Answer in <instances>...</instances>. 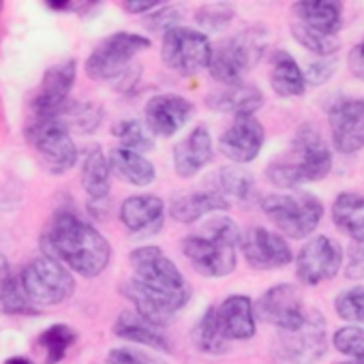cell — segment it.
<instances>
[{
  "mask_svg": "<svg viewBox=\"0 0 364 364\" xmlns=\"http://www.w3.org/2000/svg\"><path fill=\"white\" fill-rule=\"evenodd\" d=\"M112 135L120 141V148H127V150H133V152H148L152 150L154 146V135L148 131V127L135 118H124V120H118L114 127H112Z\"/></svg>",
  "mask_w": 364,
  "mask_h": 364,
  "instance_id": "e575fe53",
  "label": "cell"
},
{
  "mask_svg": "<svg viewBox=\"0 0 364 364\" xmlns=\"http://www.w3.org/2000/svg\"><path fill=\"white\" fill-rule=\"evenodd\" d=\"M161 5L163 3H159V0H124V3H120V9L131 16H148L156 11Z\"/></svg>",
  "mask_w": 364,
  "mask_h": 364,
  "instance_id": "f6af8a7d",
  "label": "cell"
},
{
  "mask_svg": "<svg viewBox=\"0 0 364 364\" xmlns=\"http://www.w3.org/2000/svg\"><path fill=\"white\" fill-rule=\"evenodd\" d=\"M206 105L221 114H232L234 118L240 116H255V112L264 105V92L253 84H234L225 86L223 90L213 92L206 99Z\"/></svg>",
  "mask_w": 364,
  "mask_h": 364,
  "instance_id": "d4e9b609",
  "label": "cell"
},
{
  "mask_svg": "<svg viewBox=\"0 0 364 364\" xmlns=\"http://www.w3.org/2000/svg\"><path fill=\"white\" fill-rule=\"evenodd\" d=\"M0 9H3V0H0Z\"/></svg>",
  "mask_w": 364,
  "mask_h": 364,
  "instance_id": "f907efd6",
  "label": "cell"
},
{
  "mask_svg": "<svg viewBox=\"0 0 364 364\" xmlns=\"http://www.w3.org/2000/svg\"><path fill=\"white\" fill-rule=\"evenodd\" d=\"M341 364H355V362H341Z\"/></svg>",
  "mask_w": 364,
  "mask_h": 364,
  "instance_id": "681fc988",
  "label": "cell"
},
{
  "mask_svg": "<svg viewBox=\"0 0 364 364\" xmlns=\"http://www.w3.org/2000/svg\"><path fill=\"white\" fill-rule=\"evenodd\" d=\"M332 345L338 353L349 358L364 355V328L362 326H343L332 334Z\"/></svg>",
  "mask_w": 364,
  "mask_h": 364,
  "instance_id": "f35d334b",
  "label": "cell"
},
{
  "mask_svg": "<svg viewBox=\"0 0 364 364\" xmlns=\"http://www.w3.org/2000/svg\"><path fill=\"white\" fill-rule=\"evenodd\" d=\"M240 249L247 264L255 270H279L294 262L287 238L262 225H253L242 234Z\"/></svg>",
  "mask_w": 364,
  "mask_h": 364,
  "instance_id": "9a60e30c",
  "label": "cell"
},
{
  "mask_svg": "<svg viewBox=\"0 0 364 364\" xmlns=\"http://www.w3.org/2000/svg\"><path fill=\"white\" fill-rule=\"evenodd\" d=\"M332 146L341 154H353L364 148V99L341 97L328 109Z\"/></svg>",
  "mask_w": 364,
  "mask_h": 364,
  "instance_id": "5bb4252c",
  "label": "cell"
},
{
  "mask_svg": "<svg viewBox=\"0 0 364 364\" xmlns=\"http://www.w3.org/2000/svg\"><path fill=\"white\" fill-rule=\"evenodd\" d=\"M332 223L351 240H364V196L345 191L330 206Z\"/></svg>",
  "mask_w": 364,
  "mask_h": 364,
  "instance_id": "f1b7e54d",
  "label": "cell"
},
{
  "mask_svg": "<svg viewBox=\"0 0 364 364\" xmlns=\"http://www.w3.org/2000/svg\"><path fill=\"white\" fill-rule=\"evenodd\" d=\"M334 311L341 319L364 326V285H353L334 298Z\"/></svg>",
  "mask_w": 364,
  "mask_h": 364,
  "instance_id": "74e56055",
  "label": "cell"
},
{
  "mask_svg": "<svg viewBox=\"0 0 364 364\" xmlns=\"http://www.w3.org/2000/svg\"><path fill=\"white\" fill-rule=\"evenodd\" d=\"M180 20H182V14H180V9L178 7H173V5H169V3H163L156 11H152V14H148L146 16V20H144V26L148 28V31H152V33H167V31H171V28H176V26H180Z\"/></svg>",
  "mask_w": 364,
  "mask_h": 364,
  "instance_id": "ab89813d",
  "label": "cell"
},
{
  "mask_svg": "<svg viewBox=\"0 0 364 364\" xmlns=\"http://www.w3.org/2000/svg\"><path fill=\"white\" fill-rule=\"evenodd\" d=\"M107 364H167L154 353L133 347H114L107 353Z\"/></svg>",
  "mask_w": 364,
  "mask_h": 364,
  "instance_id": "60d3db41",
  "label": "cell"
},
{
  "mask_svg": "<svg viewBox=\"0 0 364 364\" xmlns=\"http://www.w3.org/2000/svg\"><path fill=\"white\" fill-rule=\"evenodd\" d=\"M225 210H230V200H225L217 191L182 193L173 198L169 204V217L182 225H193L213 213H225Z\"/></svg>",
  "mask_w": 364,
  "mask_h": 364,
  "instance_id": "cb8c5ba5",
  "label": "cell"
},
{
  "mask_svg": "<svg viewBox=\"0 0 364 364\" xmlns=\"http://www.w3.org/2000/svg\"><path fill=\"white\" fill-rule=\"evenodd\" d=\"M165 202L159 196H131L120 204L118 217L131 236H154L165 223Z\"/></svg>",
  "mask_w": 364,
  "mask_h": 364,
  "instance_id": "44dd1931",
  "label": "cell"
},
{
  "mask_svg": "<svg viewBox=\"0 0 364 364\" xmlns=\"http://www.w3.org/2000/svg\"><path fill=\"white\" fill-rule=\"evenodd\" d=\"M213 156H215L213 135L206 124H198L191 129V133H187L173 146L171 150L173 171L178 178L185 180L196 178L200 171H204L210 165Z\"/></svg>",
  "mask_w": 364,
  "mask_h": 364,
  "instance_id": "ffe728a7",
  "label": "cell"
},
{
  "mask_svg": "<svg viewBox=\"0 0 364 364\" xmlns=\"http://www.w3.org/2000/svg\"><path fill=\"white\" fill-rule=\"evenodd\" d=\"M332 169V150L313 124H302L289 148L266 167L270 185L283 191H298L309 182L323 180Z\"/></svg>",
  "mask_w": 364,
  "mask_h": 364,
  "instance_id": "3957f363",
  "label": "cell"
},
{
  "mask_svg": "<svg viewBox=\"0 0 364 364\" xmlns=\"http://www.w3.org/2000/svg\"><path fill=\"white\" fill-rule=\"evenodd\" d=\"M193 345L198 347V351L202 353H210V355H221L230 349V341L223 336L219 319H217V306H208L200 321L193 328Z\"/></svg>",
  "mask_w": 364,
  "mask_h": 364,
  "instance_id": "d6a6232c",
  "label": "cell"
},
{
  "mask_svg": "<svg viewBox=\"0 0 364 364\" xmlns=\"http://www.w3.org/2000/svg\"><path fill=\"white\" fill-rule=\"evenodd\" d=\"M56 120H60L71 133H80V135H88L95 133L103 118L105 112L99 103L95 101H84V99H69L58 112L52 114Z\"/></svg>",
  "mask_w": 364,
  "mask_h": 364,
  "instance_id": "f546056e",
  "label": "cell"
},
{
  "mask_svg": "<svg viewBox=\"0 0 364 364\" xmlns=\"http://www.w3.org/2000/svg\"><path fill=\"white\" fill-rule=\"evenodd\" d=\"M268 43L270 35L264 26H249L213 50L208 73L225 86L242 84V77L264 58Z\"/></svg>",
  "mask_w": 364,
  "mask_h": 364,
  "instance_id": "5b68a950",
  "label": "cell"
},
{
  "mask_svg": "<svg viewBox=\"0 0 364 364\" xmlns=\"http://www.w3.org/2000/svg\"><path fill=\"white\" fill-rule=\"evenodd\" d=\"M41 251L84 279L99 277L112 259L107 238L75 210L65 208L54 215L41 236Z\"/></svg>",
  "mask_w": 364,
  "mask_h": 364,
  "instance_id": "7a4b0ae2",
  "label": "cell"
},
{
  "mask_svg": "<svg viewBox=\"0 0 364 364\" xmlns=\"http://www.w3.org/2000/svg\"><path fill=\"white\" fill-rule=\"evenodd\" d=\"M343 259H345V251L334 238L313 236L300 247L294 259L296 277L302 285L315 287L323 281L334 279L343 268Z\"/></svg>",
  "mask_w": 364,
  "mask_h": 364,
  "instance_id": "7c38bea8",
  "label": "cell"
},
{
  "mask_svg": "<svg viewBox=\"0 0 364 364\" xmlns=\"http://www.w3.org/2000/svg\"><path fill=\"white\" fill-rule=\"evenodd\" d=\"M114 334L118 338L129 341V343L144 345V347H150V349H156V351H163V353H171L173 351L167 334L163 332V328L152 323V321H148V319H144L135 311H122L116 317Z\"/></svg>",
  "mask_w": 364,
  "mask_h": 364,
  "instance_id": "603a6c76",
  "label": "cell"
},
{
  "mask_svg": "<svg viewBox=\"0 0 364 364\" xmlns=\"http://www.w3.org/2000/svg\"><path fill=\"white\" fill-rule=\"evenodd\" d=\"M5 364H35V362H31V360L24 358V355H11V358L5 360Z\"/></svg>",
  "mask_w": 364,
  "mask_h": 364,
  "instance_id": "7dc6e473",
  "label": "cell"
},
{
  "mask_svg": "<svg viewBox=\"0 0 364 364\" xmlns=\"http://www.w3.org/2000/svg\"><path fill=\"white\" fill-rule=\"evenodd\" d=\"M309 309L304 306L302 291L294 283H279L266 289L255 302V317L279 330H294L302 326Z\"/></svg>",
  "mask_w": 364,
  "mask_h": 364,
  "instance_id": "4fadbf2b",
  "label": "cell"
},
{
  "mask_svg": "<svg viewBox=\"0 0 364 364\" xmlns=\"http://www.w3.org/2000/svg\"><path fill=\"white\" fill-rule=\"evenodd\" d=\"M150 39L137 33H114L97 43L86 58V75L95 82H116L129 69L137 54L150 50Z\"/></svg>",
  "mask_w": 364,
  "mask_h": 364,
  "instance_id": "ba28073f",
  "label": "cell"
},
{
  "mask_svg": "<svg viewBox=\"0 0 364 364\" xmlns=\"http://www.w3.org/2000/svg\"><path fill=\"white\" fill-rule=\"evenodd\" d=\"M213 50L215 48L206 33L189 26H176L163 35L161 60L169 71L180 75H196L210 67Z\"/></svg>",
  "mask_w": 364,
  "mask_h": 364,
  "instance_id": "30bf717a",
  "label": "cell"
},
{
  "mask_svg": "<svg viewBox=\"0 0 364 364\" xmlns=\"http://www.w3.org/2000/svg\"><path fill=\"white\" fill-rule=\"evenodd\" d=\"M75 77H77L75 58H67L63 63L52 65L43 73L41 84L33 92V99H31L33 116H52L54 112H58L69 101Z\"/></svg>",
  "mask_w": 364,
  "mask_h": 364,
  "instance_id": "e0dca14e",
  "label": "cell"
},
{
  "mask_svg": "<svg viewBox=\"0 0 364 364\" xmlns=\"http://www.w3.org/2000/svg\"><path fill=\"white\" fill-rule=\"evenodd\" d=\"M217 319L228 341H249L257 332L255 302L245 294H232L217 306Z\"/></svg>",
  "mask_w": 364,
  "mask_h": 364,
  "instance_id": "7402d4cb",
  "label": "cell"
},
{
  "mask_svg": "<svg viewBox=\"0 0 364 364\" xmlns=\"http://www.w3.org/2000/svg\"><path fill=\"white\" fill-rule=\"evenodd\" d=\"M336 67H338V60L334 56L313 60L304 71L306 86H323L328 80H332V75L336 73Z\"/></svg>",
  "mask_w": 364,
  "mask_h": 364,
  "instance_id": "b9f144b4",
  "label": "cell"
},
{
  "mask_svg": "<svg viewBox=\"0 0 364 364\" xmlns=\"http://www.w3.org/2000/svg\"><path fill=\"white\" fill-rule=\"evenodd\" d=\"M291 35L296 37V41L309 50L311 54L319 56V58H332L338 50H341V41H338V35H326V33H319V31H313L300 22H294L291 24Z\"/></svg>",
  "mask_w": 364,
  "mask_h": 364,
  "instance_id": "d590c367",
  "label": "cell"
},
{
  "mask_svg": "<svg viewBox=\"0 0 364 364\" xmlns=\"http://www.w3.org/2000/svg\"><path fill=\"white\" fill-rule=\"evenodd\" d=\"M196 114V105L180 95H154L144 105V124L156 137H171Z\"/></svg>",
  "mask_w": 364,
  "mask_h": 364,
  "instance_id": "ac0fdd59",
  "label": "cell"
},
{
  "mask_svg": "<svg viewBox=\"0 0 364 364\" xmlns=\"http://www.w3.org/2000/svg\"><path fill=\"white\" fill-rule=\"evenodd\" d=\"M234 16H236L234 7L228 3L202 5L196 11V24L200 26L202 33H221L232 24Z\"/></svg>",
  "mask_w": 364,
  "mask_h": 364,
  "instance_id": "8d00e7d4",
  "label": "cell"
},
{
  "mask_svg": "<svg viewBox=\"0 0 364 364\" xmlns=\"http://www.w3.org/2000/svg\"><path fill=\"white\" fill-rule=\"evenodd\" d=\"M20 283L26 298L35 306L63 304L75 291V279L71 270L58 259L48 255L28 262L20 272Z\"/></svg>",
  "mask_w": 364,
  "mask_h": 364,
  "instance_id": "9c48e42d",
  "label": "cell"
},
{
  "mask_svg": "<svg viewBox=\"0 0 364 364\" xmlns=\"http://www.w3.org/2000/svg\"><path fill=\"white\" fill-rule=\"evenodd\" d=\"M133 277L122 283V296L144 319L167 326L191 300L185 274L161 247L146 245L129 253Z\"/></svg>",
  "mask_w": 364,
  "mask_h": 364,
  "instance_id": "6da1fadb",
  "label": "cell"
},
{
  "mask_svg": "<svg viewBox=\"0 0 364 364\" xmlns=\"http://www.w3.org/2000/svg\"><path fill=\"white\" fill-rule=\"evenodd\" d=\"M107 159L112 173L131 187H148L156 180V169L152 161H148L141 152H133L118 146L107 154Z\"/></svg>",
  "mask_w": 364,
  "mask_h": 364,
  "instance_id": "83f0119b",
  "label": "cell"
},
{
  "mask_svg": "<svg viewBox=\"0 0 364 364\" xmlns=\"http://www.w3.org/2000/svg\"><path fill=\"white\" fill-rule=\"evenodd\" d=\"M0 309L5 315H39V306L26 298L20 279L3 257H0Z\"/></svg>",
  "mask_w": 364,
  "mask_h": 364,
  "instance_id": "1f68e13d",
  "label": "cell"
},
{
  "mask_svg": "<svg viewBox=\"0 0 364 364\" xmlns=\"http://www.w3.org/2000/svg\"><path fill=\"white\" fill-rule=\"evenodd\" d=\"M266 141L264 124L255 116H240L219 135V150L234 165H247L257 159Z\"/></svg>",
  "mask_w": 364,
  "mask_h": 364,
  "instance_id": "d6986e66",
  "label": "cell"
},
{
  "mask_svg": "<svg viewBox=\"0 0 364 364\" xmlns=\"http://www.w3.org/2000/svg\"><path fill=\"white\" fill-rule=\"evenodd\" d=\"M264 215L274 223L279 234L291 240L309 238L323 219V204L315 193L287 191L268 193L259 202Z\"/></svg>",
  "mask_w": 364,
  "mask_h": 364,
  "instance_id": "8992f818",
  "label": "cell"
},
{
  "mask_svg": "<svg viewBox=\"0 0 364 364\" xmlns=\"http://www.w3.org/2000/svg\"><path fill=\"white\" fill-rule=\"evenodd\" d=\"M274 353L285 364H317L328 353L326 319L311 309L302 326L281 330L274 341Z\"/></svg>",
  "mask_w": 364,
  "mask_h": 364,
  "instance_id": "8fae6325",
  "label": "cell"
},
{
  "mask_svg": "<svg viewBox=\"0 0 364 364\" xmlns=\"http://www.w3.org/2000/svg\"><path fill=\"white\" fill-rule=\"evenodd\" d=\"M242 232L230 217H217L208 221L202 232L182 238V253L193 266V270L206 279H223L236 270Z\"/></svg>",
  "mask_w": 364,
  "mask_h": 364,
  "instance_id": "277c9868",
  "label": "cell"
},
{
  "mask_svg": "<svg viewBox=\"0 0 364 364\" xmlns=\"http://www.w3.org/2000/svg\"><path fill=\"white\" fill-rule=\"evenodd\" d=\"M77 338L80 334L75 328L67 323H52L39 334L37 345L46 353V364H60L67 358L69 349L77 343Z\"/></svg>",
  "mask_w": 364,
  "mask_h": 364,
  "instance_id": "836d02e7",
  "label": "cell"
},
{
  "mask_svg": "<svg viewBox=\"0 0 364 364\" xmlns=\"http://www.w3.org/2000/svg\"><path fill=\"white\" fill-rule=\"evenodd\" d=\"M347 67H349V71H351V75L355 80H362L364 82V39L358 41L349 50V54H347Z\"/></svg>",
  "mask_w": 364,
  "mask_h": 364,
  "instance_id": "ee69618b",
  "label": "cell"
},
{
  "mask_svg": "<svg viewBox=\"0 0 364 364\" xmlns=\"http://www.w3.org/2000/svg\"><path fill=\"white\" fill-rule=\"evenodd\" d=\"M270 88L281 99L302 97L306 90L304 71L285 50H277L270 58Z\"/></svg>",
  "mask_w": 364,
  "mask_h": 364,
  "instance_id": "4316f807",
  "label": "cell"
},
{
  "mask_svg": "<svg viewBox=\"0 0 364 364\" xmlns=\"http://www.w3.org/2000/svg\"><path fill=\"white\" fill-rule=\"evenodd\" d=\"M355 364H364V355H360V358H355Z\"/></svg>",
  "mask_w": 364,
  "mask_h": 364,
  "instance_id": "c3c4849f",
  "label": "cell"
},
{
  "mask_svg": "<svg viewBox=\"0 0 364 364\" xmlns=\"http://www.w3.org/2000/svg\"><path fill=\"white\" fill-rule=\"evenodd\" d=\"M82 187L88 196V213L97 219H107L109 189H112V167L101 146H90L80 165Z\"/></svg>",
  "mask_w": 364,
  "mask_h": 364,
  "instance_id": "2e32d148",
  "label": "cell"
},
{
  "mask_svg": "<svg viewBox=\"0 0 364 364\" xmlns=\"http://www.w3.org/2000/svg\"><path fill=\"white\" fill-rule=\"evenodd\" d=\"M43 5L52 11H75V3H71V0H65V3H60V0H46Z\"/></svg>",
  "mask_w": 364,
  "mask_h": 364,
  "instance_id": "bcb514c9",
  "label": "cell"
},
{
  "mask_svg": "<svg viewBox=\"0 0 364 364\" xmlns=\"http://www.w3.org/2000/svg\"><path fill=\"white\" fill-rule=\"evenodd\" d=\"M345 279L364 281V240H353L345 255Z\"/></svg>",
  "mask_w": 364,
  "mask_h": 364,
  "instance_id": "7bdbcfd3",
  "label": "cell"
},
{
  "mask_svg": "<svg viewBox=\"0 0 364 364\" xmlns=\"http://www.w3.org/2000/svg\"><path fill=\"white\" fill-rule=\"evenodd\" d=\"M210 187L225 200L249 202L255 193V178L242 165H225L210 176Z\"/></svg>",
  "mask_w": 364,
  "mask_h": 364,
  "instance_id": "4dcf8cb0",
  "label": "cell"
},
{
  "mask_svg": "<svg viewBox=\"0 0 364 364\" xmlns=\"http://www.w3.org/2000/svg\"><path fill=\"white\" fill-rule=\"evenodd\" d=\"M24 137L50 173H67L77 165L73 133L54 116H33L24 124Z\"/></svg>",
  "mask_w": 364,
  "mask_h": 364,
  "instance_id": "52a82bcc",
  "label": "cell"
},
{
  "mask_svg": "<svg viewBox=\"0 0 364 364\" xmlns=\"http://www.w3.org/2000/svg\"><path fill=\"white\" fill-rule=\"evenodd\" d=\"M296 22L326 33L336 35L343 26V5L336 0H300L291 5Z\"/></svg>",
  "mask_w": 364,
  "mask_h": 364,
  "instance_id": "484cf974",
  "label": "cell"
}]
</instances>
